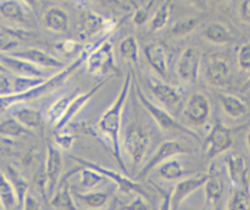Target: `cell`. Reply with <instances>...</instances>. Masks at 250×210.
<instances>
[{
  "label": "cell",
  "mask_w": 250,
  "mask_h": 210,
  "mask_svg": "<svg viewBox=\"0 0 250 210\" xmlns=\"http://www.w3.org/2000/svg\"><path fill=\"white\" fill-rule=\"evenodd\" d=\"M17 56L24 60L29 61L33 65L38 66L41 68H56V70H62L65 68V63L60 60L56 56L46 53L39 48H27L24 50L20 51Z\"/></svg>",
  "instance_id": "17"
},
{
  "label": "cell",
  "mask_w": 250,
  "mask_h": 210,
  "mask_svg": "<svg viewBox=\"0 0 250 210\" xmlns=\"http://www.w3.org/2000/svg\"><path fill=\"white\" fill-rule=\"evenodd\" d=\"M158 210H172V208H171V190L164 192L163 199H161L160 207Z\"/></svg>",
  "instance_id": "41"
},
{
  "label": "cell",
  "mask_w": 250,
  "mask_h": 210,
  "mask_svg": "<svg viewBox=\"0 0 250 210\" xmlns=\"http://www.w3.org/2000/svg\"><path fill=\"white\" fill-rule=\"evenodd\" d=\"M44 24L49 31L66 33L70 28L68 12L60 6H50L44 14Z\"/></svg>",
  "instance_id": "18"
},
{
  "label": "cell",
  "mask_w": 250,
  "mask_h": 210,
  "mask_svg": "<svg viewBox=\"0 0 250 210\" xmlns=\"http://www.w3.org/2000/svg\"><path fill=\"white\" fill-rule=\"evenodd\" d=\"M16 117L19 120L20 124L27 129H32V131H39L43 126V116L42 112L38 109L34 107H21L17 110Z\"/></svg>",
  "instance_id": "26"
},
{
  "label": "cell",
  "mask_w": 250,
  "mask_h": 210,
  "mask_svg": "<svg viewBox=\"0 0 250 210\" xmlns=\"http://www.w3.org/2000/svg\"><path fill=\"white\" fill-rule=\"evenodd\" d=\"M182 116L188 127H202L211 116V104L203 93H193L182 106Z\"/></svg>",
  "instance_id": "5"
},
{
  "label": "cell",
  "mask_w": 250,
  "mask_h": 210,
  "mask_svg": "<svg viewBox=\"0 0 250 210\" xmlns=\"http://www.w3.org/2000/svg\"><path fill=\"white\" fill-rule=\"evenodd\" d=\"M28 10L21 0H7L0 6V11L5 17L20 23L28 22Z\"/></svg>",
  "instance_id": "23"
},
{
  "label": "cell",
  "mask_w": 250,
  "mask_h": 210,
  "mask_svg": "<svg viewBox=\"0 0 250 210\" xmlns=\"http://www.w3.org/2000/svg\"><path fill=\"white\" fill-rule=\"evenodd\" d=\"M78 48V43L73 39H65L63 42H61V44L59 45V49H60L62 53L65 54H73Z\"/></svg>",
  "instance_id": "39"
},
{
  "label": "cell",
  "mask_w": 250,
  "mask_h": 210,
  "mask_svg": "<svg viewBox=\"0 0 250 210\" xmlns=\"http://www.w3.org/2000/svg\"><path fill=\"white\" fill-rule=\"evenodd\" d=\"M198 24H199V21H198L197 17H185V19L178 20L173 23L172 28H171V33H172L173 37H177V38L186 37L192 33L197 28Z\"/></svg>",
  "instance_id": "33"
},
{
  "label": "cell",
  "mask_w": 250,
  "mask_h": 210,
  "mask_svg": "<svg viewBox=\"0 0 250 210\" xmlns=\"http://www.w3.org/2000/svg\"><path fill=\"white\" fill-rule=\"evenodd\" d=\"M29 10H34L36 9L37 4H38V0H21Z\"/></svg>",
  "instance_id": "44"
},
{
  "label": "cell",
  "mask_w": 250,
  "mask_h": 210,
  "mask_svg": "<svg viewBox=\"0 0 250 210\" xmlns=\"http://www.w3.org/2000/svg\"><path fill=\"white\" fill-rule=\"evenodd\" d=\"M61 172H62V155L60 149L53 143L46 147L45 158V189L48 194L53 195L60 182Z\"/></svg>",
  "instance_id": "12"
},
{
  "label": "cell",
  "mask_w": 250,
  "mask_h": 210,
  "mask_svg": "<svg viewBox=\"0 0 250 210\" xmlns=\"http://www.w3.org/2000/svg\"><path fill=\"white\" fill-rule=\"evenodd\" d=\"M219 102L222 110L231 119H242L248 114V106L239 97L229 93H220Z\"/></svg>",
  "instance_id": "19"
},
{
  "label": "cell",
  "mask_w": 250,
  "mask_h": 210,
  "mask_svg": "<svg viewBox=\"0 0 250 210\" xmlns=\"http://www.w3.org/2000/svg\"><path fill=\"white\" fill-rule=\"evenodd\" d=\"M202 34L205 41L212 44H219V45L229 44L233 38L229 27L221 22H211V23L207 24L203 29Z\"/></svg>",
  "instance_id": "21"
},
{
  "label": "cell",
  "mask_w": 250,
  "mask_h": 210,
  "mask_svg": "<svg viewBox=\"0 0 250 210\" xmlns=\"http://www.w3.org/2000/svg\"><path fill=\"white\" fill-rule=\"evenodd\" d=\"M188 153V149L183 146L182 143H180L178 141H165L155 149V151L153 153V155L146 160V163L144 164L143 168H141V171L138 172L137 177L143 178L146 177L154 168H158L161 163L166 161L167 159L173 158V156H177L180 154Z\"/></svg>",
  "instance_id": "9"
},
{
  "label": "cell",
  "mask_w": 250,
  "mask_h": 210,
  "mask_svg": "<svg viewBox=\"0 0 250 210\" xmlns=\"http://www.w3.org/2000/svg\"><path fill=\"white\" fill-rule=\"evenodd\" d=\"M21 207H22V210H42L38 200H37L33 195L29 194V193H27L26 194Z\"/></svg>",
  "instance_id": "38"
},
{
  "label": "cell",
  "mask_w": 250,
  "mask_h": 210,
  "mask_svg": "<svg viewBox=\"0 0 250 210\" xmlns=\"http://www.w3.org/2000/svg\"><path fill=\"white\" fill-rule=\"evenodd\" d=\"M105 19L95 12L87 11L81 20V34L87 38L94 37L99 32H104Z\"/></svg>",
  "instance_id": "25"
},
{
  "label": "cell",
  "mask_w": 250,
  "mask_h": 210,
  "mask_svg": "<svg viewBox=\"0 0 250 210\" xmlns=\"http://www.w3.org/2000/svg\"><path fill=\"white\" fill-rule=\"evenodd\" d=\"M205 78L212 87L221 88L229 84L231 80V67L225 59L215 58L205 67Z\"/></svg>",
  "instance_id": "16"
},
{
  "label": "cell",
  "mask_w": 250,
  "mask_h": 210,
  "mask_svg": "<svg viewBox=\"0 0 250 210\" xmlns=\"http://www.w3.org/2000/svg\"><path fill=\"white\" fill-rule=\"evenodd\" d=\"M71 100H72V97H70V95H63V97L55 100V102L49 106L48 112H46V119L49 120L50 124H58L59 120L61 119V116H62L63 112H65V110L67 109Z\"/></svg>",
  "instance_id": "32"
},
{
  "label": "cell",
  "mask_w": 250,
  "mask_h": 210,
  "mask_svg": "<svg viewBox=\"0 0 250 210\" xmlns=\"http://www.w3.org/2000/svg\"><path fill=\"white\" fill-rule=\"evenodd\" d=\"M186 1L199 11H205L208 9V0H186Z\"/></svg>",
  "instance_id": "42"
},
{
  "label": "cell",
  "mask_w": 250,
  "mask_h": 210,
  "mask_svg": "<svg viewBox=\"0 0 250 210\" xmlns=\"http://www.w3.org/2000/svg\"><path fill=\"white\" fill-rule=\"evenodd\" d=\"M208 178V173H197L190 177L180 178L171 190V208L172 210H177L182 202H185L192 193L203 187Z\"/></svg>",
  "instance_id": "13"
},
{
  "label": "cell",
  "mask_w": 250,
  "mask_h": 210,
  "mask_svg": "<svg viewBox=\"0 0 250 210\" xmlns=\"http://www.w3.org/2000/svg\"><path fill=\"white\" fill-rule=\"evenodd\" d=\"M73 141H75L73 136H71L70 133H66V132L59 133L56 136V144L62 149H70L73 144Z\"/></svg>",
  "instance_id": "37"
},
{
  "label": "cell",
  "mask_w": 250,
  "mask_h": 210,
  "mask_svg": "<svg viewBox=\"0 0 250 210\" xmlns=\"http://www.w3.org/2000/svg\"><path fill=\"white\" fill-rule=\"evenodd\" d=\"M202 53L197 46L189 45L182 51L176 66L178 78L186 84H195L199 80L202 68Z\"/></svg>",
  "instance_id": "7"
},
{
  "label": "cell",
  "mask_w": 250,
  "mask_h": 210,
  "mask_svg": "<svg viewBox=\"0 0 250 210\" xmlns=\"http://www.w3.org/2000/svg\"><path fill=\"white\" fill-rule=\"evenodd\" d=\"M246 88H248V89H250V80L248 81V82H247V84H246Z\"/></svg>",
  "instance_id": "46"
},
{
  "label": "cell",
  "mask_w": 250,
  "mask_h": 210,
  "mask_svg": "<svg viewBox=\"0 0 250 210\" xmlns=\"http://www.w3.org/2000/svg\"><path fill=\"white\" fill-rule=\"evenodd\" d=\"M156 168H158L159 176L166 181L180 180L185 176V168L175 156L161 163Z\"/></svg>",
  "instance_id": "27"
},
{
  "label": "cell",
  "mask_w": 250,
  "mask_h": 210,
  "mask_svg": "<svg viewBox=\"0 0 250 210\" xmlns=\"http://www.w3.org/2000/svg\"><path fill=\"white\" fill-rule=\"evenodd\" d=\"M239 12H241L242 19L250 23V0H243V2L241 4Z\"/></svg>",
  "instance_id": "40"
},
{
  "label": "cell",
  "mask_w": 250,
  "mask_h": 210,
  "mask_svg": "<svg viewBox=\"0 0 250 210\" xmlns=\"http://www.w3.org/2000/svg\"><path fill=\"white\" fill-rule=\"evenodd\" d=\"M0 200L5 210H12L17 202V195L14 186L0 172Z\"/></svg>",
  "instance_id": "31"
},
{
  "label": "cell",
  "mask_w": 250,
  "mask_h": 210,
  "mask_svg": "<svg viewBox=\"0 0 250 210\" xmlns=\"http://www.w3.org/2000/svg\"><path fill=\"white\" fill-rule=\"evenodd\" d=\"M50 203L54 208L60 210H80L73 200L71 186L68 178H65L62 182H59L55 192L51 195Z\"/></svg>",
  "instance_id": "20"
},
{
  "label": "cell",
  "mask_w": 250,
  "mask_h": 210,
  "mask_svg": "<svg viewBox=\"0 0 250 210\" xmlns=\"http://www.w3.org/2000/svg\"><path fill=\"white\" fill-rule=\"evenodd\" d=\"M103 84H104V82H100L99 84L93 87L92 89L87 90V92L80 93L77 97H73L72 100L70 102V104H68L67 109L65 110V112H63V115L61 116V119L59 120L58 124L55 125L56 129H58V131H62V129L65 128L76 116H77L78 112L83 109V106L87 104L88 100H90L93 98V95L97 94V92L103 87Z\"/></svg>",
  "instance_id": "15"
},
{
  "label": "cell",
  "mask_w": 250,
  "mask_h": 210,
  "mask_svg": "<svg viewBox=\"0 0 250 210\" xmlns=\"http://www.w3.org/2000/svg\"><path fill=\"white\" fill-rule=\"evenodd\" d=\"M155 2V0H150L146 5H143V6L139 7L136 11L133 16V22L137 24V26H142V24L146 23L149 19V12H150V7L153 6V4Z\"/></svg>",
  "instance_id": "35"
},
{
  "label": "cell",
  "mask_w": 250,
  "mask_h": 210,
  "mask_svg": "<svg viewBox=\"0 0 250 210\" xmlns=\"http://www.w3.org/2000/svg\"><path fill=\"white\" fill-rule=\"evenodd\" d=\"M71 192L80 210H103L109 207L112 198V192L109 189L73 190L71 188Z\"/></svg>",
  "instance_id": "10"
},
{
  "label": "cell",
  "mask_w": 250,
  "mask_h": 210,
  "mask_svg": "<svg viewBox=\"0 0 250 210\" xmlns=\"http://www.w3.org/2000/svg\"><path fill=\"white\" fill-rule=\"evenodd\" d=\"M227 168L232 182L238 187H246L247 185V168L243 158L237 154H231L227 158Z\"/></svg>",
  "instance_id": "24"
},
{
  "label": "cell",
  "mask_w": 250,
  "mask_h": 210,
  "mask_svg": "<svg viewBox=\"0 0 250 210\" xmlns=\"http://www.w3.org/2000/svg\"><path fill=\"white\" fill-rule=\"evenodd\" d=\"M237 63L241 70L250 71V43H246L239 48L237 54Z\"/></svg>",
  "instance_id": "34"
},
{
  "label": "cell",
  "mask_w": 250,
  "mask_h": 210,
  "mask_svg": "<svg viewBox=\"0 0 250 210\" xmlns=\"http://www.w3.org/2000/svg\"><path fill=\"white\" fill-rule=\"evenodd\" d=\"M87 71L94 77H104L115 68L114 46L109 39H103L85 56Z\"/></svg>",
  "instance_id": "3"
},
{
  "label": "cell",
  "mask_w": 250,
  "mask_h": 210,
  "mask_svg": "<svg viewBox=\"0 0 250 210\" xmlns=\"http://www.w3.org/2000/svg\"><path fill=\"white\" fill-rule=\"evenodd\" d=\"M132 78H133L132 73H127L117 98L105 110L104 114L102 115V117L98 121V131H99L100 136L104 139L105 143L107 144V147L111 149L112 154L116 158L121 168H126L124 160H122L121 150L122 119H124L125 106H126L129 93H131Z\"/></svg>",
  "instance_id": "1"
},
{
  "label": "cell",
  "mask_w": 250,
  "mask_h": 210,
  "mask_svg": "<svg viewBox=\"0 0 250 210\" xmlns=\"http://www.w3.org/2000/svg\"><path fill=\"white\" fill-rule=\"evenodd\" d=\"M205 195H207V202L210 207H215L221 199L222 190H224V183H222L221 176L215 168H210L208 173V178L204 183Z\"/></svg>",
  "instance_id": "22"
},
{
  "label": "cell",
  "mask_w": 250,
  "mask_h": 210,
  "mask_svg": "<svg viewBox=\"0 0 250 210\" xmlns=\"http://www.w3.org/2000/svg\"><path fill=\"white\" fill-rule=\"evenodd\" d=\"M72 158L75 159L77 163H80L82 166H87V168H93V170L102 173L106 180L112 181V182L117 186V188H119L122 193H125V194L143 195V197H146V199H148V192H146V188H144L141 183L137 182V181L131 180V178L127 177V176L122 175V173L117 172V171L115 170H111V168H104V166L99 165V164L97 163H92V161L84 160V159L77 158V156H72Z\"/></svg>",
  "instance_id": "6"
},
{
  "label": "cell",
  "mask_w": 250,
  "mask_h": 210,
  "mask_svg": "<svg viewBox=\"0 0 250 210\" xmlns=\"http://www.w3.org/2000/svg\"><path fill=\"white\" fill-rule=\"evenodd\" d=\"M171 11H172V1L171 0H164L156 11L154 12L153 17L149 22V29L151 32H158L166 27L171 17Z\"/></svg>",
  "instance_id": "28"
},
{
  "label": "cell",
  "mask_w": 250,
  "mask_h": 210,
  "mask_svg": "<svg viewBox=\"0 0 250 210\" xmlns=\"http://www.w3.org/2000/svg\"><path fill=\"white\" fill-rule=\"evenodd\" d=\"M150 138L148 133L136 124H131L126 127L122 139L124 150L126 151L129 161L134 166L139 165L143 161L146 151H148Z\"/></svg>",
  "instance_id": "4"
},
{
  "label": "cell",
  "mask_w": 250,
  "mask_h": 210,
  "mask_svg": "<svg viewBox=\"0 0 250 210\" xmlns=\"http://www.w3.org/2000/svg\"><path fill=\"white\" fill-rule=\"evenodd\" d=\"M247 142H248V146L250 148V131L248 132V136H247Z\"/></svg>",
  "instance_id": "45"
},
{
  "label": "cell",
  "mask_w": 250,
  "mask_h": 210,
  "mask_svg": "<svg viewBox=\"0 0 250 210\" xmlns=\"http://www.w3.org/2000/svg\"><path fill=\"white\" fill-rule=\"evenodd\" d=\"M149 87L154 98L172 115L178 114L183 106V93L176 85L161 80H149Z\"/></svg>",
  "instance_id": "8"
},
{
  "label": "cell",
  "mask_w": 250,
  "mask_h": 210,
  "mask_svg": "<svg viewBox=\"0 0 250 210\" xmlns=\"http://www.w3.org/2000/svg\"><path fill=\"white\" fill-rule=\"evenodd\" d=\"M102 4L106 5V6H112V7H119L121 5V0H99Z\"/></svg>",
  "instance_id": "43"
},
{
  "label": "cell",
  "mask_w": 250,
  "mask_h": 210,
  "mask_svg": "<svg viewBox=\"0 0 250 210\" xmlns=\"http://www.w3.org/2000/svg\"><path fill=\"white\" fill-rule=\"evenodd\" d=\"M121 210H150V205L143 195H134V199L125 205Z\"/></svg>",
  "instance_id": "36"
},
{
  "label": "cell",
  "mask_w": 250,
  "mask_h": 210,
  "mask_svg": "<svg viewBox=\"0 0 250 210\" xmlns=\"http://www.w3.org/2000/svg\"><path fill=\"white\" fill-rule=\"evenodd\" d=\"M144 56L151 70L161 78L168 77V59L166 49L159 43H149L144 46Z\"/></svg>",
  "instance_id": "14"
},
{
  "label": "cell",
  "mask_w": 250,
  "mask_h": 210,
  "mask_svg": "<svg viewBox=\"0 0 250 210\" xmlns=\"http://www.w3.org/2000/svg\"><path fill=\"white\" fill-rule=\"evenodd\" d=\"M136 93L137 98H138L139 103L142 104V106L146 110L149 115L151 116V119L155 121V124L160 127L163 131L167 132V133H183L187 134V136L193 137L195 139H199V136L194 132V129L188 127L187 125H185L183 122H180L175 117V115L171 114L170 111L163 107L161 105L155 104L153 100L149 99L144 92H142V88L138 83H136Z\"/></svg>",
  "instance_id": "2"
},
{
  "label": "cell",
  "mask_w": 250,
  "mask_h": 210,
  "mask_svg": "<svg viewBox=\"0 0 250 210\" xmlns=\"http://www.w3.org/2000/svg\"><path fill=\"white\" fill-rule=\"evenodd\" d=\"M119 54L124 60L137 63L139 61V44L134 36H127L119 44Z\"/></svg>",
  "instance_id": "29"
},
{
  "label": "cell",
  "mask_w": 250,
  "mask_h": 210,
  "mask_svg": "<svg viewBox=\"0 0 250 210\" xmlns=\"http://www.w3.org/2000/svg\"><path fill=\"white\" fill-rule=\"evenodd\" d=\"M78 175H80V178H78L80 180V187L82 190L94 189L103 181L106 180L102 173L93 170V168H87V166H82L78 170Z\"/></svg>",
  "instance_id": "30"
},
{
  "label": "cell",
  "mask_w": 250,
  "mask_h": 210,
  "mask_svg": "<svg viewBox=\"0 0 250 210\" xmlns=\"http://www.w3.org/2000/svg\"><path fill=\"white\" fill-rule=\"evenodd\" d=\"M232 146V134L227 126L221 121H216L205 139V154L208 158H215Z\"/></svg>",
  "instance_id": "11"
}]
</instances>
